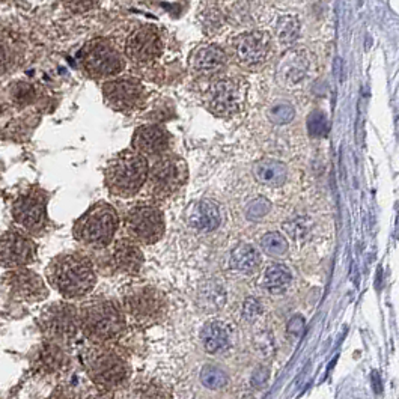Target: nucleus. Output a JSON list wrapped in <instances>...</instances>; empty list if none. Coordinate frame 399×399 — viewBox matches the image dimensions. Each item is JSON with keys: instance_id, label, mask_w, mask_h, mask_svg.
<instances>
[{"instance_id": "9d476101", "label": "nucleus", "mask_w": 399, "mask_h": 399, "mask_svg": "<svg viewBox=\"0 0 399 399\" xmlns=\"http://www.w3.org/2000/svg\"><path fill=\"white\" fill-rule=\"evenodd\" d=\"M247 98V82L241 77H219L204 92V105L213 115L233 118L243 110Z\"/></svg>"}, {"instance_id": "cd10ccee", "label": "nucleus", "mask_w": 399, "mask_h": 399, "mask_svg": "<svg viewBox=\"0 0 399 399\" xmlns=\"http://www.w3.org/2000/svg\"><path fill=\"white\" fill-rule=\"evenodd\" d=\"M201 381L206 389L220 390L228 385V374L219 366L206 365L201 371Z\"/></svg>"}, {"instance_id": "5701e85b", "label": "nucleus", "mask_w": 399, "mask_h": 399, "mask_svg": "<svg viewBox=\"0 0 399 399\" xmlns=\"http://www.w3.org/2000/svg\"><path fill=\"white\" fill-rule=\"evenodd\" d=\"M253 177L262 186L281 187L285 184L288 171H286V166L277 160L266 158L253 164Z\"/></svg>"}, {"instance_id": "a878e982", "label": "nucleus", "mask_w": 399, "mask_h": 399, "mask_svg": "<svg viewBox=\"0 0 399 399\" xmlns=\"http://www.w3.org/2000/svg\"><path fill=\"white\" fill-rule=\"evenodd\" d=\"M308 62L301 52H288L279 67V74L285 82L295 83L303 78L306 73Z\"/></svg>"}, {"instance_id": "0eeeda50", "label": "nucleus", "mask_w": 399, "mask_h": 399, "mask_svg": "<svg viewBox=\"0 0 399 399\" xmlns=\"http://www.w3.org/2000/svg\"><path fill=\"white\" fill-rule=\"evenodd\" d=\"M188 180V166L186 160L166 153L155 157V162L148 171L145 186L148 193L155 199H166L186 186Z\"/></svg>"}, {"instance_id": "bb28decb", "label": "nucleus", "mask_w": 399, "mask_h": 399, "mask_svg": "<svg viewBox=\"0 0 399 399\" xmlns=\"http://www.w3.org/2000/svg\"><path fill=\"white\" fill-rule=\"evenodd\" d=\"M291 271L282 264H271L267 267L264 273L262 286L273 294H282L291 283Z\"/></svg>"}, {"instance_id": "c85d7f7f", "label": "nucleus", "mask_w": 399, "mask_h": 399, "mask_svg": "<svg viewBox=\"0 0 399 399\" xmlns=\"http://www.w3.org/2000/svg\"><path fill=\"white\" fill-rule=\"evenodd\" d=\"M261 247L270 257H282L288 252V241L279 233H268L261 239Z\"/></svg>"}, {"instance_id": "aec40b11", "label": "nucleus", "mask_w": 399, "mask_h": 399, "mask_svg": "<svg viewBox=\"0 0 399 399\" xmlns=\"http://www.w3.org/2000/svg\"><path fill=\"white\" fill-rule=\"evenodd\" d=\"M228 67V56L219 45H202L191 52L188 68L191 74L202 78H214L220 76Z\"/></svg>"}, {"instance_id": "39448f33", "label": "nucleus", "mask_w": 399, "mask_h": 399, "mask_svg": "<svg viewBox=\"0 0 399 399\" xmlns=\"http://www.w3.org/2000/svg\"><path fill=\"white\" fill-rule=\"evenodd\" d=\"M119 228V214L111 204L100 201L91 205L74 222L73 237L92 250H105L114 243Z\"/></svg>"}, {"instance_id": "4be33fe9", "label": "nucleus", "mask_w": 399, "mask_h": 399, "mask_svg": "<svg viewBox=\"0 0 399 399\" xmlns=\"http://www.w3.org/2000/svg\"><path fill=\"white\" fill-rule=\"evenodd\" d=\"M188 225L197 230H214L219 228L222 222V215L219 211V206L210 201H199L195 202L188 208L187 214Z\"/></svg>"}, {"instance_id": "a211bd4d", "label": "nucleus", "mask_w": 399, "mask_h": 399, "mask_svg": "<svg viewBox=\"0 0 399 399\" xmlns=\"http://www.w3.org/2000/svg\"><path fill=\"white\" fill-rule=\"evenodd\" d=\"M172 147V134L163 125L148 124L134 130L131 148L139 154L148 157H160L169 153Z\"/></svg>"}, {"instance_id": "c9c22d12", "label": "nucleus", "mask_w": 399, "mask_h": 399, "mask_svg": "<svg viewBox=\"0 0 399 399\" xmlns=\"http://www.w3.org/2000/svg\"><path fill=\"white\" fill-rule=\"evenodd\" d=\"M100 2L101 0H63V5H65L69 11L82 14L92 10V8L97 6Z\"/></svg>"}, {"instance_id": "f8f14e48", "label": "nucleus", "mask_w": 399, "mask_h": 399, "mask_svg": "<svg viewBox=\"0 0 399 399\" xmlns=\"http://www.w3.org/2000/svg\"><path fill=\"white\" fill-rule=\"evenodd\" d=\"M80 63L91 78H107L121 73L125 59L115 44L106 38L92 39L80 53Z\"/></svg>"}, {"instance_id": "2eb2a0df", "label": "nucleus", "mask_w": 399, "mask_h": 399, "mask_svg": "<svg viewBox=\"0 0 399 399\" xmlns=\"http://www.w3.org/2000/svg\"><path fill=\"white\" fill-rule=\"evenodd\" d=\"M36 244L21 228H11L0 234V267H28L36 261Z\"/></svg>"}, {"instance_id": "f3484780", "label": "nucleus", "mask_w": 399, "mask_h": 399, "mask_svg": "<svg viewBox=\"0 0 399 399\" xmlns=\"http://www.w3.org/2000/svg\"><path fill=\"white\" fill-rule=\"evenodd\" d=\"M163 52L162 34L155 26H142L136 29L127 39L125 54L127 58L139 65H147L157 61Z\"/></svg>"}, {"instance_id": "c756f323", "label": "nucleus", "mask_w": 399, "mask_h": 399, "mask_svg": "<svg viewBox=\"0 0 399 399\" xmlns=\"http://www.w3.org/2000/svg\"><path fill=\"white\" fill-rule=\"evenodd\" d=\"M295 110L288 101H277L268 109V119L276 125H283L292 121Z\"/></svg>"}, {"instance_id": "412c9836", "label": "nucleus", "mask_w": 399, "mask_h": 399, "mask_svg": "<svg viewBox=\"0 0 399 399\" xmlns=\"http://www.w3.org/2000/svg\"><path fill=\"white\" fill-rule=\"evenodd\" d=\"M35 368L45 375L63 374L71 365L67 345L59 342L44 339L43 345L35 354Z\"/></svg>"}, {"instance_id": "4468645a", "label": "nucleus", "mask_w": 399, "mask_h": 399, "mask_svg": "<svg viewBox=\"0 0 399 399\" xmlns=\"http://www.w3.org/2000/svg\"><path fill=\"white\" fill-rule=\"evenodd\" d=\"M273 44L267 32L255 30L238 35L233 41L234 59L247 71H258L268 62Z\"/></svg>"}, {"instance_id": "6e6552de", "label": "nucleus", "mask_w": 399, "mask_h": 399, "mask_svg": "<svg viewBox=\"0 0 399 399\" xmlns=\"http://www.w3.org/2000/svg\"><path fill=\"white\" fill-rule=\"evenodd\" d=\"M50 195L38 186H32L14 199L11 214L14 222L26 230L29 235L39 237L49 228V206Z\"/></svg>"}, {"instance_id": "dca6fc26", "label": "nucleus", "mask_w": 399, "mask_h": 399, "mask_svg": "<svg viewBox=\"0 0 399 399\" xmlns=\"http://www.w3.org/2000/svg\"><path fill=\"white\" fill-rule=\"evenodd\" d=\"M2 281L14 300L39 303L49 297V286L36 271L28 267L10 268Z\"/></svg>"}, {"instance_id": "20e7f679", "label": "nucleus", "mask_w": 399, "mask_h": 399, "mask_svg": "<svg viewBox=\"0 0 399 399\" xmlns=\"http://www.w3.org/2000/svg\"><path fill=\"white\" fill-rule=\"evenodd\" d=\"M149 163L134 149L119 151L105 167V186L110 195L129 199L139 193L148 178Z\"/></svg>"}, {"instance_id": "f704fd0d", "label": "nucleus", "mask_w": 399, "mask_h": 399, "mask_svg": "<svg viewBox=\"0 0 399 399\" xmlns=\"http://www.w3.org/2000/svg\"><path fill=\"white\" fill-rule=\"evenodd\" d=\"M309 133L314 138H323L327 134V121L323 114H315L309 118Z\"/></svg>"}, {"instance_id": "f257e3e1", "label": "nucleus", "mask_w": 399, "mask_h": 399, "mask_svg": "<svg viewBox=\"0 0 399 399\" xmlns=\"http://www.w3.org/2000/svg\"><path fill=\"white\" fill-rule=\"evenodd\" d=\"M45 282L65 300H80L94 291L97 273L85 253L65 252L45 267Z\"/></svg>"}, {"instance_id": "72a5a7b5", "label": "nucleus", "mask_w": 399, "mask_h": 399, "mask_svg": "<svg viewBox=\"0 0 399 399\" xmlns=\"http://www.w3.org/2000/svg\"><path fill=\"white\" fill-rule=\"evenodd\" d=\"M270 208H271V204L266 197H258L247 205L246 215L252 220H257V219L264 217V215L270 211Z\"/></svg>"}, {"instance_id": "4c0bfd02", "label": "nucleus", "mask_w": 399, "mask_h": 399, "mask_svg": "<svg viewBox=\"0 0 399 399\" xmlns=\"http://www.w3.org/2000/svg\"><path fill=\"white\" fill-rule=\"evenodd\" d=\"M268 378V371L264 372V375H261V369L253 375V385L255 386H261V385H264V382L267 381Z\"/></svg>"}, {"instance_id": "f03ea898", "label": "nucleus", "mask_w": 399, "mask_h": 399, "mask_svg": "<svg viewBox=\"0 0 399 399\" xmlns=\"http://www.w3.org/2000/svg\"><path fill=\"white\" fill-rule=\"evenodd\" d=\"M82 360L87 377L101 393L122 390L131 378L133 371L129 358L114 345V342L107 344L91 342V345L83 351Z\"/></svg>"}, {"instance_id": "e433bc0d", "label": "nucleus", "mask_w": 399, "mask_h": 399, "mask_svg": "<svg viewBox=\"0 0 399 399\" xmlns=\"http://www.w3.org/2000/svg\"><path fill=\"white\" fill-rule=\"evenodd\" d=\"M258 314H259V303L253 299H247L244 303V308H243L244 318L252 321V319H255V316H257Z\"/></svg>"}, {"instance_id": "6ab92c4d", "label": "nucleus", "mask_w": 399, "mask_h": 399, "mask_svg": "<svg viewBox=\"0 0 399 399\" xmlns=\"http://www.w3.org/2000/svg\"><path fill=\"white\" fill-rule=\"evenodd\" d=\"M145 262V257L133 238H119L111 246L109 253V264L115 273H121L127 276H136L140 273Z\"/></svg>"}, {"instance_id": "423d86ee", "label": "nucleus", "mask_w": 399, "mask_h": 399, "mask_svg": "<svg viewBox=\"0 0 399 399\" xmlns=\"http://www.w3.org/2000/svg\"><path fill=\"white\" fill-rule=\"evenodd\" d=\"M122 310L139 327L162 323L169 310L166 295L153 285H134L122 294Z\"/></svg>"}, {"instance_id": "ddd939ff", "label": "nucleus", "mask_w": 399, "mask_h": 399, "mask_svg": "<svg viewBox=\"0 0 399 399\" xmlns=\"http://www.w3.org/2000/svg\"><path fill=\"white\" fill-rule=\"evenodd\" d=\"M103 98L111 110L133 114L145 107L148 94L140 80L129 76L109 80L103 85Z\"/></svg>"}, {"instance_id": "1a4fd4ad", "label": "nucleus", "mask_w": 399, "mask_h": 399, "mask_svg": "<svg viewBox=\"0 0 399 399\" xmlns=\"http://www.w3.org/2000/svg\"><path fill=\"white\" fill-rule=\"evenodd\" d=\"M36 324L44 334V339L68 345L80 332L78 308L69 300L53 301L43 308Z\"/></svg>"}, {"instance_id": "473e14b6", "label": "nucleus", "mask_w": 399, "mask_h": 399, "mask_svg": "<svg viewBox=\"0 0 399 399\" xmlns=\"http://www.w3.org/2000/svg\"><path fill=\"white\" fill-rule=\"evenodd\" d=\"M133 396L139 398H172L171 393H167L163 386L157 385L155 381L140 382V385L134 386Z\"/></svg>"}, {"instance_id": "b1692460", "label": "nucleus", "mask_w": 399, "mask_h": 399, "mask_svg": "<svg viewBox=\"0 0 399 399\" xmlns=\"http://www.w3.org/2000/svg\"><path fill=\"white\" fill-rule=\"evenodd\" d=\"M230 344V333L228 327L220 321L208 323L202 330V345L206 353L219 354Z\"/></svg>"}, {"instance_id": "393cba45", "label": "nucleus", "mask_w": 399, "mask_h": 399, "mask_svg": "<svg viewBox=\"0 0 399 399\" xmlns=\"http://www.w3.org/2000/svg\"><path fill=\"white\" fill-rule=\"evenodd\" d=\"M230 266L241 273H255L261 266V253L252 244H241L230 253Z\"/></svg>"}, {"instance_id": "2f4dec72", "label": "nucleus", "mask_w": 399, "mask_h": 399, "mask_svg": "<svg viewBox=\"0 0 399 399\" xmlns=\"http://www.w3.org/2000/svg\"><path fill=\"white\" fill-rule=\"evenodd\" d=\"M15 63V49L10 38L0 35V76L6 74Z\"/></svg>"}, {"instance_id": "7c9ffc66", "label": "nucleus", "mask_w": 399, "mask_h": 399, "mask_svg": "<svg viewBox=\"0 0 399 399\" xmlns=\"http://www.w3.org/2000/svg\"><path fill=\"white\" fill-rule=\"evenodd\" d=\"M202 299L205 308H208L210 310H215L223 308V303H225V292H223V290L217 283L210 282L206 285V288L202 291Z\"/></svg>"}, {"instance_id": "9b49d317", "label": "nucleus", "mask_w": 399, "mask_h": 399, "mask_svg": "<svg viewBox=\"0 0 399 399\" xmlns=\"http://www.w3.org/2000/svg\"><path fill=\"white\" fill-rule=\"evenodd\" d=\"M125 230L139 244H155L166 230L164 214L153 202H138L125 214Z\"/></svg>"}, {"instance_id": "7ed1b4c3", "label": "nucleus", "mask_w": 399, "mask_h": 399, "mask_svg": "<svg viewBox=\"0 0 399 399\" xmlns=\"http://www.w3.org/2000/svg\"><path fill=\"white\" fill-rule=\"evenodd\" d=\"M80 332L92 344L116 342L127 330L122 308L110 299H91L78 308Z\"/></svg>"}]
</instances>
